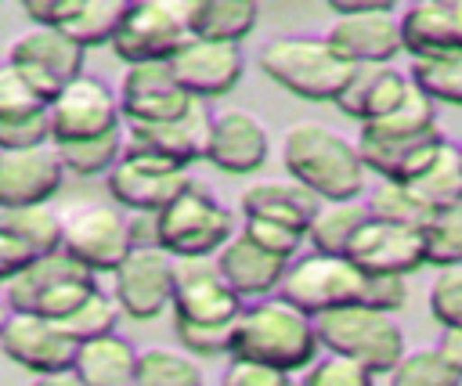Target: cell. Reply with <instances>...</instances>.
<instances>
[{
	"instance_id": "6da1fadb",
	"label": "cell",
	"mask_w": 462,
	"mask_h": 386,
	"mask_svg": "<svg viewBox=\"0 0 462 386\" xmlns=\"http://www.w3.org/2000/svg\"><path fill=\"white\" fill-rule=\"evenodd\" d=\"M282 166L321 202H354L368 173L357 144L321 123H292L282 133Z\"/></svg>"
},
{
	"instance_id": "7a4b0ae2",
	"label": "cell",
	"mask_w": 462,
	"mask_h": 386,
	"mask_svg": "<svg viewBox=\"0 0 462 386\" xmlns=\"http://www.w3.org/2000/svg\"><path fill=\"white\" fill-rule=\"evenodd\" d=\"M231 357L260 361L278 372H303L318 357L314 317L285 303L282 296H263L235 317L231 328Z\"/></svg>"
},
{
	"instance_id": "3957f363",
	"label": "cell",
	"mask_w": 462,
	"mask_h": 386,
	"mask_svg": "<svg viewBox=\"0 0 462 386\" xmlns=\"http://www.w3.org/2000/svg\"><path fill=\"white\" fill-rule=\"evenodd\" d=\"M260 69L282 90L303 101H332L343 94L354 65L343 61L325 36H278L260 47Z\"/></svg>"
},
{
	"instance_id": "277c9868",
	"label": "cell",
	"mask_w": 462,
	"mask_h": 386,
	"mask_svg": "<svg viewBox=\"0 0 462 386\" xmlns=\"http://www.w3.org/2000/svg\"><path fill=\"white\" fill-rule=\"evenodd\" d=\"M318 346L361 364L372 375H390V368L404 357V332L393 314L372 307H343L314 317Z\"/></svg>"
},
{
	"instance_id": "5b68a950",
	"label": "cell",
	"mask_w": 462,
	"mask_h": 386,
	"mask_svg": "<svg viewBox=\"0 0 462 386\" xmlns=\"http://www.w3.org/2000/svg\"><path fill=\"white\" fill-rule=\"evenodd\" d=\"M159 249L173 260H209L235 238L231 209L202 184H188L162 213H155Z\"/></svg>"
},
{
	"instance_id": "8992f818",
	"label": "cell",
	"mask_w": 462,
	"mask_h": 386,
	"mask_svg": "<svg viewBox=\"0 0 462 386\" xmlns=\"http://www.w3.org/2000/svg\"><path fill=\"white\" fill-rule=\"evenodd\" d=\"M4 289H7L11 314H36V317H47V321H61L87 296H94L101 285L83 263H76L72 256L54 249L47 256H36Z\"/></svg>"
},
{
	"instance_id": "52a82bcc",
	"label": "cell",
	"mask_w": 462,
	"mask_h": 386,
	"mask_svg": "<svg viewBox=\"0 0 462 386\" xmlns=\"http://www.w3.org/2000/svg\"><path fill=\"white\" fill-rule=\"evenodd\" d=\"M191 0H137L126 4L123 22L112 36L116 58L134 69V65H159L170 61L188 40H191Z\"/></svg>"
},
{
	"instance_id": "ba28073f",
	"label": "cell",
	"mask_w": 462,
	"mask_h": 386,
	"mask_svg": "<svg viewBox=\"0 0 462 386\" xmlns=\"http://www.w3.org/2000/svg\"><path fill=\"white\" fill-rule=\"evenodd\" d=\"M278 296L292 303L296 310L318 317L328 310L357 307L365 296V274L346 256H321L307 253L285 267V278L278 285Z\"/></svg>"
},
{
	"instance_id": "9c48e42d",
	"label": "cell",
	"mask_w": 462,
	"mask_h": 386,
	"mask_svg": "<svg viewBox=\"0 0 462 386\" xmlns=\"http://www.w3.org/2000/svg\"><path fill=\"white\" fill-rule=\"evenodd\" d=\"M47 123H51V144L116 133L123 130L119 94L105 79L83 72L69 87H61V94L47 105Z\"/></svg>"
},
{
	"instance_id": "30bf717a",
	"label": "cell",
	"mask_w": 462,
	"mask_h": 386,
	"mask_svg": "<svg viewBox=\"0 0 462 386\" xmlns=\"http://www.w3.org/2000/svg\"><path fill=\"white\" fill-rule=\"evenodd\" d=\"M7 65L18 69L29 79V87L51 105L61 94V87H69L76 76H83V47H76L58 29L32 25L11 40Z\"/></svg>"
},
{
	"instance_id": "8fae6325",
	"label": "cell",
	"mask_w": 462,
	"mask_h": 386,
	"mask_svg": "<svg viewBox=\"0 0 462 386\" xmlns=\"http://www.w3.org/2000/svg\"><path fill=\"white\" fill-rule=\"evenodd\" d=\"M61 253L90 274L116 271L130 253L126 216L116 206H83L61 216Z\"/></svg>"
},
{
	"instance_id": "7c38bea8",
	"label": "cell",
	"mask_w": 462,
	"mask_h": 386,
	"mask_svg": "<svg viewBox=\"0 0 462 386\" xmlns=\"http://www.w3.org/2000/svg\"><path fill=\"white\" fill-rule=\"evenodd\" d=\"M444 144H448V137H444L440 126H426V130H372V126H361L357 155H361L368 173H379L383 180H393V184H408L430 166V159Z\"/></svg>"
},
{
	"instance_id": "4fadbf2b",
	"label": "cell",
	"mask_w": 462,
	"mask_h": 386,
	"mask_svg": "<svg viewBox=\"0 0 462 386\" xmlns=\"http://www.w3.org/2000/svg\"><path fill=\"white\" fill-rule=\"evenodd\" d=\"M173 321L235 325L242 299L224 285L213 260H173Z\"/></svg>"
},
{
	"instance_id": "5bb4252c",
	"label": "cell",
	"mask_w": 462,
	"mask_h": 386,
	"mask_svg": "<svg viewBox=\"0 0 462 386\" xmlns=\"http://www.w3.org/2000/svg\"><path fill=\"white\" fill-rule=\"evenodd\" d=\"M112 274V299L119 303V314L134 321L159 317L173 299V256L162 249H130Z\"/></svg>"
},
{
	"instance_id": "9a60e30c",
	"label": "cell",
	"mask_w": 462,
	"mask_h": 386,
	"mask_svg": "<svg viewBox=\"0 0 462 386\" xmlns=\"http://www.w3.org/2000/svg\"><path fill=\"white\" fill-rule=\"evenodd\" d=\"M188 184H191L188 170L144 155H123L105 173L108 195L130 213H162Z\"/></svg>"
},
{
	"instance_id": "2e32d148",
	"label": "cell",
	"mask_w": 462,
	"mask_h": 386,
	"mask_svg": "<svg viewBox=\"0 0 462 386\" xmlns=\"http://www.w3.org/2000/svg\"><path fill=\"white\" fill-rule=\"evenodd\" d=\"M209 126H213V115L206 112L202 101H195L173 123L130 126L123 133V155H144V159H159V162H170V166L188 170L195 159H206Z\"/></svg>"
},
{
	"instance_id": "e0dca14e",
	"label": "cell",
	"mask_w": 462,
	"mask_h": 386,
	"mask_svg": "<svg viewBox=\"0 0 462 386\" xmlns=\"http://www.w3.org/2000/svg\"><path fill=\"white\" fill-rule=\"evenodd\" d=\"M195 97L180 90V83L170 72V61L159 65H134L123 72L119 83V112L130 126H155L180 119Z\"/></svg>"
},
{
	"instance_id": "ac0fdd59",
	"label": "cell",
	"mask_w": 462,
	"mask_h": 386,
	"mask_svg": "<svg viewBox=\"0 0 462 386\" xmlns=\"http://www.w3.org/2000/svg\"><path fill=\"white\" fill-rule=\"evenodd\" d=\"M0 354L36 375H54L72 372L76 343L58 328V321L36 314H11L0 321Z\"/></svg>"
},
{
	"instance_id": "d6986e66",
	"label": "cell",
	"mask_w": 462,
	"mask_h": 386,
	"mask_svg": "<svg viewBox=\"0 0 462 386\" xmlns=\"http://www.w3.org/2000/svg\"><path fill=\"white\" fill-rule=\"evenodd\" d=\"M346 260L361 274H390V278H408L426 263L422 249V227H401V224H383V220H365L361 231L354 234Z\"/></svg>"
},
{
	"instance_id": "ffe728a7",
	"label": "cell",
	"mask_w": 462,
	"mask_h": 386,
	"mask_svg": "<svg viewBox=\"0 0 462 386\" xmlns=\"http://www.w3.org/2000/svg\"><path fill=\"white\" fill-rule=\"evenodd\" d=\"M170 72L188 97L206 101V97H220L238 87L245 72V58H242V47H231V43L188 40L170 58Z\"/></svg>"
},
{
	"instance_id": "44dd1931",
	"label": "cell",
	"mask_w": 462,
	"mask_h": 386,
	"mask_svg": "<svg viewBox=\"0 0 462 386\" xmlns=\"http://www.w3.org/2000/svg\"><path fill=\"white\" fill-rule=\"evenodd\" d=\"M325 43L350 65H393V58L404 51L393 7L336 18L325 32Z\"/></svg>"
},
{
	"instance_id": "7402d4cb",
	"label": "cell",
	"mask_w": 462,
	"mask_h": 386,
	"mask_svg": "<svg viewBox=\"0 0 462 386\" xmlns=\"http://www.w3.org/2000/svg\"><path fill=\"white\" fill-rule=\"evenodd\" d=\"M65 184V166L51 144L29 152H0V209L47 206Z\"/></svg>"
},
{
	"instance_id": "603a6c76",
	"label": "cell",
	"mask_w": 462,
	"mask_h": 386,
	"mask_svg": "<svg viewBox=\"0 0 462 386\" xmlns=\"http://www.w3.org/2000/svg\"><path fill=\"white\" fill-rule=\"evenodd\" d=\"M271 141L267 130L242 108H227L213 115L206 159L224 173H256L267 162Z\"/></svg>"
},
{
	"instance_id": "cb8c5ba5",
	"label": "cell",
	"mask_w": 462,
	"mask_h": 386,
	"mask_svg": "<svg viewBox=\"0 0 462 386\" xmlns=\"http://www.w3.org/2000/svg\"><path fill=\"white\" fill-rule=\"evenodd\" d=\"M411 79L404 72H397L393 65H354L343 94L336 97V108L350 119H357L361 126L386 119L390 112L401 108V101L408 97Z\"/></svg>"
},
{
	"instance_id": "d4e9b609",
	"label": "cell",
	"mask_w": 462,
	"mask_h": 386,
	"mask_svg": "<svg viewBox=\"0 0 462 386\" xmlns=\"http://www.w3.org/2000/svg\"><path fill=\"white\" fill-rule=\"evenodd\" d=\"M401 47L411 58L462 51V0H419L397 18Z\"/></svg>"
},
{
	"instance_id": "484cf974",
	"label": "cell",
	"mask_w": 462,
	"mask_h": 386,
	"mask_svg": "<svg viewBox=\"0 0 462 386\" xmlns=\"http://www.w3.org/2000/svg\"><path fill=\"white\" fill-rule=\"evenodd\" d=\"M213 263H217V271H220V278H224V285L238 296V299H263V296H271L278 285H282V278H285V260H278V256H271V253H263V249H256L249 238H242V234H235L217 256H213Z\"/></svg>"
},
{
	"instance_id": "4316f807",
	"label": "cell",
	"mask_w": 462,
	"mask_h": 386,
	"mask_svg": "<svg viewBox=\"0 0 462 386\" xmlns=\"http://www.w3.org/2000/svg\"><path fill=\"white\" fill-rule=\"evenodd\" d=\"M321 209V198L310 195L296 180H260L242 191V216L245 220H267L282 224L289 231H300L307 238V227L314 213Z\"/></svg>"
},
{
	"instance_id": "83f0119b",
	"label": "cell",
	"mask_w": 462,
	"mask_h": 386,
	"mask_svg": "<svg viewBox=\"0 0 462 386\" xmlns=\"http://www.w3.org/2000/svg\"><path fill=\"white\" fill-rule=\"evenodd\" d=\"M72 372L83 379V386H134L137 372V350L123 335H101L76 346Z\"/></svg>"
},
{
	"instance_id": "f1b7e54d",
	"label": "cell",
	"mask_w": 462,
	"mask_h": 386,
	"mask_svg": "<svg viewBox=\"0 0 462 386\" xmlns=\"http://www.w3.org/2000/svg\"><path fill=\"white\" fill-rule=\"evenodd\" d=\"M260 7L253 0H191V40H209V43H231L238 47L253 29H256Z\"/></svg>"
},
{
	"instance_id": "f546056e",
	"label": "cell",
	"mask_w": 462,
	"mask_h": 386,
	"mask_svg": "<svg viewBox=\"0 0 462 386\" xmlns=\"http://www.w3.org/2000/svg\"><path fill=\"white\" fill-rule=\"evenodd\" d=\"M365 220H368L365 202H321V209L314 213V220L307 227L310 253L346 256V249H350V242Z\"/></svg>"
},
{
	"instance_id": "4dcf8cb0",
	"label": "cell",
	"mask_w": 462,
	"mask_h": 386,
	"mask_svg": "<svg viewBox=\"0 0 462 386\" xmlns=\"http://www.w3.org/2000/svg\"><path fill=\"white\" fill-rule=\"evenodd\" d=\"M408 188L419 195V202H422L430 213L462 206V155H458V148L448 141V144L430 159V166H426L415 180H408Z\"/></svg>"
},
{
	"instance_id": "1f68e13d",
	"label": "cell",
	"mask_w": 462,
	"mask_h": 386,
	"mask_svg": "<svg viewBox=\"0 0 462 386\" xmlns=\"http://www.w3.org/2000/svg\"><path fill=\"white\" fill-rule=\"evenodd\" d=\"M0 231L25 245L32 256H47L61 249V216L51 206H22L0 209Z\"/></svg>"
},
{
	"instance_id": "d6a6232c",
	"label": "cell",
	"mask_w": 462,
	"mask_h": 386,
	"mask_svg": "<svg viewBox=\"0 0 462 386\" xmlns=\"http://www.w3.org/2000/svg\"><path fill=\"white\" fill-rule=\"evenodd\" d=\"M408 79L430 97L462 108V51L448 54H430V58H411Z\"/></svg>"
},
{
	"instance_id": "836d02e7",
	"label": "cell",
	"mask_w": 462,
	"mask_h": 386,
	"mask_svg": "<svg viewBox=\"0 0 462 386\" xmlns=\"http://www.w3.org/2000/svg\"><path fill=\"white\" fill-rule=\"evenodd\" d=\"M123 11H126L123 0H79V11L72 14V22L58 32H65L83 51L101 47V43H112V36L123 22Z\"/></svg>"
},
{
	"instance_id": "e575fe53",
	"label": "cell",
	"mask_w": 462,
	"mask_h": 386,
	"mask_svg": "<svg viewBox=\"0 0 462 386\" xmlns=\"http://www.w3.org/2000/svg\"><path fill=\"white\" fill-rule=\"evenodd\" d=\"M65 166V173L76 177H97L108 173L119 159H123V130L105 133V137H90V141H65V144H51Z\"/></svg>"
},
{
	"instance_id": "d590c367",
	"label": "cell",
	"mask_w": 462,
	"mask_h": 386,
	"mask_svg": "<svg viewBox=\"0 0 462 386\" xmlns=\"http://www.w3.org/2000/svg\"><path fill=\"white\" fill-rule=\"evenodd\" d=\"M134 386H202V368L188 354L152 346L137 354Z\"/></svg>"
},
{
	"instance_id": "8d00e7d4",
	"label": "cell",
	"mask_w": 462,
	"mask_h": 386,
	"mask_svg": "<svg viewBox=\"0 0 462 386\" xmlns=\"http://www.w3.org/2000/svg\"><path fill=\"white\" fill-rule=\"evenodd\" d=\"M116 321H119V303L112 299V292L97 289V292L87 296L72 314H65V317L58 321V328L79 346V343L112 335V332H116Z\"/></svg>"
},
{
	"instance_id": "74e56055",
	"label": "cell",
	"mask_w": 462,
	"mask_h": 386,
	"mask_svg": "<svg viewBox=\"0 0 462 386\" xmlns=\"http://www.w3.org/2000/svg\"><path fill=\"white\" fill-rule=\"evenodd\" d=\"M365 209L372 220L401 224V227H422L430 220V209L419 202V195L408 184H393V180H379V188L368 195Z\"/></svg>"
},
{
	"instance_id": "f35d334b",
	"label": "cell",
	"mask_w": 462,
	"mask_h": 386,
	"mask_svg": "<svg viewBox=\"0 0 462 386\" xmlns=\"http://www.w3.org/2000/svg\"><path fill=\"white\" fill-rule=\"evenodd\" d=\"M422 249H426V263L433 267H462V206L430 213V220L422 224Z\"/></svg>"
},
{
	"instance_id": "ab89813d",
	"label": "cell",
	"mask_w": 462,
	"mask_h": 386,
	"mask_svg": "<svg viewBox=\"0 0 462 386\" xmlns=\"http://www.w3.org/2000/svg\"><path fill=\"white\" fill-rule=\"evenodd\" d=\"M390 386H462V375L440 357L437 346L404 350V357L390 368Z\"/></svg>"
},
{
	"instance_id": "60d3db41",
	"label": "cell",
	"mask_w": 462,
	"mask_h": 386,
	"mask_svg": "<svg viewBox=\"0 0 462 386\" xmlns=\"http://www.w3.org/2000/svg\"><path fill=\"white\" fill-rule=\"evenodd\" d=\"M296 386H375V375L339 354H325L303 368V379Z\"/></svg>"
},
{
	"instance_id": "b9f144b4",
	"label": "cell",
	"mask_w": 462,
	"mask_h": 386,
	"mask_svg": "<svg viewBox=\"0 0 462 386\" xmlns=\"http://www.w3.org/2000/svg\"><path fill=\"white\" fill-rule=\"evenodd\" d=\"M47 112V101L29 87V79L11 69L7 61L0 65V119H18V115H40Z\"/></svg>"
},
{
	"instance_id": "7bdbcfd3",
	"label": "cell",
	"mask_w": 462,
	"mask_h": 386,
	"mask_svg": "<svg viewBox=\"0 0 462 386\" xmlns=\"http://www.w3.org/2000/svg\"><path fill=\"white\" fill-rule=\"evenodd\" d=\"M430 314L440 328L462 325V267H444L430 285Z\"/></svg>"
},
{
	"instance_id": "ee69618b",
	"label": "cell",
	"mask_w": 462,
	"mask_h": 386,
	"mask_svg": "<svg viewBox=\"0 0 462 386\" xmlns=\"http://www.w3.org/2000/svg\"><path fill=\"white\" fill-rule=\"evenodd\" d=\"M238 234L249 238L256 249H263V253L285 260V263L296 256V249H300V242H303L300 231H289V227L267 224V220H242V231H238Z\"/></svg>"
},
{
	"instance_id": "f6af8a7d",
	"label": "cell",
	"mask_w": 462,
	"mask_h": 386,
	"mask_svg": "<svg viewBox=\"0 0 462 386\" xmlns=\"http://www.w3.org/2000/svg\"><path fill=\"white\" fill-rule=\"evenodd\" d=\"M47 141H51L47 112L0 119V152H29V148H43Z\"/></svg>"
},
{
	"instance_id": "bcb514c9",
	"label": "cell",
	"mask_w": 462,
	"mask_h": 386,
	"mask_svg": "<svg viewBox=\"0 0 462 386\" xmlns=\"http://www.w3.org/2000/svg\"><path fill=\"white\" fill-rule=\"evenodd\" d=\"M177 339L188 354H202V357H217L231 350V328L235 325H188V321H173Z\"/></svg>"
},
{
	"instance_id": "7dc6e473",
	"label": "cell",
	"mask_w": 462,
	"mask_h": 386,
	"mask_svg": "<svg viewBox=\"0 0 462 386\" xmlns=\"http://www.w3.org/2000/svg\"><path fill=\"white\" fill-rule=\"evenodd\" d=\"M220 386H296L289 372H278L271 364L260 361H245V357H231L227 372L220 375Z\"/></svg>"
},
{
	"instance_id": "c3c4849f",
	"label": "cell",
	"mask_w": 462,
	"mask_h": 386,
	"mask_svg": "<svg viewBox=\"0 0 462 386\" xmlns=\"http://www.w3.org/2000/svg\"><path fill=\"white\" fill-rule=\"evenodd\" d=\"M408 303V285L404 278H390V274H365V296L361 307L383 310V314H397Z\"/></svg>"
},
{
	"instance_id": "681fc988",
	"label": "cell",
	"mask_w": 462,
	"mask_h": 386,
	"mask_svg": "<svg viewBox=\"0 0 462 386\" xmlns=\"http://www.w3.org/2000/svg\"><path fill=\"white\" fill-rule=\"evenodd\" d=\"M22 11L40 29H65L72 22V14L79 11V0H25Z\"/></svg>"
},
{
	"instance_id": "f907efd6",
	"label": "cell",
	"mask_w": 462,
	"mask_h": 386,
	"mask_svg": "<svg viewBox=\"0 0 462 386\" xmlns=\"http://www.w3.org/2000/svg\"><path fill=\"white\" fill-rule=\"evenodd\" d=\"M32 260H36V256H32L25 245H18L11 234L0 231V285H7V281H11L18 271H25Z\"/></svg>"
},
{
	"instance_id": "816d5d0a",
	"label": "cell",
	"mask_w": 462,
	"mask_h": 386,
	"mask_svg": "<svg viewBox=\"0 0 462 386\" xmlns=\"http://www.w3.org/2000/svg\"><path fill=\"white\" fill-rule=\"evenodd\" d=\"M126 234H130V249H159L155 213H130L126 216Z\"/></svg>"
},
{
	"instance_id": "f5cc1de1",
	"label": "cell",
	"mask_w": 462,
	"mask_h": 386,
	"mask_svg": "<svg viewBox=\"0 0 462 386\" xmlns=\"http://www.w3.org/2000/svg\"><path fill=\"white\" fill-rule=\"evenodd\" d=\"M437 350H440V357L462 375V325H455V328H444L440 332V343H437Z\"/></svg>"
},
{
	"instance_id": "db71d44e",
	"label": "cell",
	"mask_w": 462,
	"mask_h": 386,
	"mask_svg": "<svg viewBox=\"0 0 462 386\" xmlns=\"http://www.w3.org/2000/svg\"><path fill=\"white\" fill-rule=\"evenodd\" d=\"M386 7H393V4L390 0H328V11L336 18H343V14H365V11H386Z\"/></svg>"
},
{
	"instance_id": "11a10c76",
	"label": "cell",
	"mask_w": 462,
	"mask_h": 386,
	"mask_svg": "<svg viewBox=\"0 0 462 386\" xmlns=\"http://www.w3.org/2000/svg\"><path fill=\"white\" fill-rule=\"evenodd\" d=\"M458 155H462V148H458Z\"/></svg>"
}]
</instances>
